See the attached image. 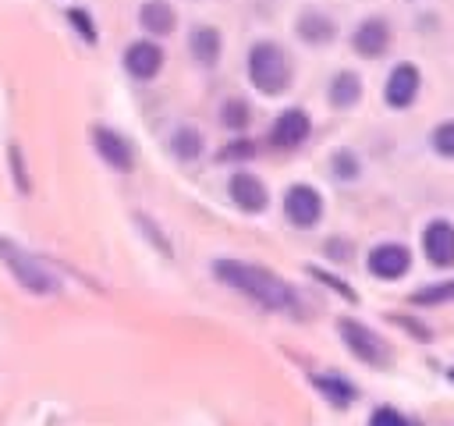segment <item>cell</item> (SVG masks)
Masks as SVG:
<instances>
[{
  "label": "cell",
  "instance_id": "6da1fadb",
  "mask_svg": "<svg viewBox=\"0 0 454 426\" xmlns=\"http://www.w3.org/2000/svg\"><path fill=\"white\" fill-rule=\"evenodd\" d=\"M216 277L238 291H245L248 298L262 302L266 309H298V291L291 284H284L280 277H273L270 270L262 266H248V263H238V259H216L213 263Z\"/></svg>",
  "mask_w": 454,
  "mask_h": 426
},
{
  "label": "cell",
  "instance_id": "7a4b0ae2",
  "mask_svg": "<svg viewBox=\"0 0 454 426\" xmlns=\"http://www.w3.org/2000/svg\"><path fill=\"white\" fill-rule=\"evenodd\" d=\"M0 263L11 270V277L28 291V295H57L60 291V280H57V273L43 263V259H35L32 252H25L18 241H11V238H4L0 234Z\"/></svg>",
  "mask_w": 454,
  "mask_h": 426
},
{
  "label": "cell",
  "instance_id": "3957f363",
  "mask_svg": "<svg viewBox=\"0 0 454 426\" xmlns=\"http://www.w3.org/2000/svg\"><path fill=\"white\" fill-rule=\"evenodd\" d=\"M248 78L259 92H284L291 85V60L277 43H255L248 50Z\"/></svg>",
  "mask_w": 454,
  "mask_h": 426
},
{
  "label": "cell",
  "instance_id": "277c9868",
  "mask_svg": "<svg viewBox=\"0 0 454 426\" xmlns=\"http://www.w3.org/2000/svg\"><path fill=\"white\" fill-rule=\"evenodd\" d=\"M337 330H340V337L348 341V348H351L362 362L383 366V359H387V344H383L380 334H372L369 327H362V323H355V320H340Z\"/></svg>",
  "mask_w": 454,
  "mask_h": 426
},
{
  "label": "cell",
  "instance_id": "5b68a950",
  "mask_svg": "<svg viewBox=\"0 0 454 426\" xmlns=\"http://www.w3.org/2000/svg\"><path fill=\"white\" fill-rule=\"evenodd\" d=\"M284 209H287V217H291L294 227H312L323 217V199L309 185H291V192L284 195Z\"/></svg>",
  "mask_w": 454,
  "mask_h": 426
},
{
  "label": "cell",
  "instance_id": "8992f818",
  "mask_svg": "<svg viewBox=\"0 0 454 426\" xmlns=\"http://www.w3.org/2000/svg\"><path fill=\"white\" fill-rule=\"evenodd\" d=\"M92 146H96V153H99L114 170H131V167H135V153H131L128 138L117 135L114 128H92Z\"/></svg>",
  "mask_w": 454,
  "mask_h": 426
},
{
  "label": "cell",
  "instance_id": "52a82bcc",
  "mask_svg": "<svg viewBox=\"0 0 454 426\" xmlns=\"http://www.w3.org/2000/svg\"><path fill=\"white\" fill-rule=\"evenodd\" d=\"M408 266H411V256H408V248L397 245V241H383V245H376V248L369 252V270H372L380 280H394V277L408 273Z\"/></svg>",
  "mask_w": 454,
  "mask_h": 426
},
{
  "label": "cell",
  "instance_id": "ba28073f",
  "mask_svg": "<svg viewBox=\"0 0 454 426\" xmlns=\"http://www.w3.org/2000/svg\"><path fill=\"white\" fill-rule=\"evenodd\" d=\"M422 248H426V259L433 266H454V224L433 220L422 231Z\"/></svg>",
  "mask_w": 454,
  "mask_h": 426
},
{
  "label": "cell",
  "instance_id": "9c48e42d",
  "mask_svg": "<svg viewBox=\"0 0 454 426\" xmlns=\"http://www.w3.org/2000/svg\"><path fill=\"white\" fill-rule=\"evenodd\" d=\"M419 85H422L419 67H415V64H397V67L390 71V78H387L383 96H387V103H390V106H408V103L415 99Z\"/></svg>",
  "mask_w": 454,
  "mask_h": 426
},
{
  "label": "cell",
  "instance_id": "30bf717a",
  "mask_svg": "<svg viewBox=\"0 0 454 426\" xmlns=\"http://www.w3.org/2000/svg\"><path fill=\"white\" fill-rule=\"evenodd\" d=\"M124 67H128V75H135V78H153L160 67H163V50L156 46V43H145V39H138V43H131L128 50H124Z\"/></svg>",
  "mask_w": 454,
  "mask_h": 426
},
{
  "label": "cell",
  "instance_id": "8fae6325",
  "mask_svg": "<svg viewBox=\"0 0 454 426\" xmlns=\"http://www.w3.org/2000/svg\"><path fill=\"white\" fill-rule=\"evenodd\" d=\"M387 46H390V28L383 18H369L355 28V50L362 57H380V53H387Z\"/></svg>",
  "mask_w": 454,
  "mask_h": 426
},
{
  "label": "cell",
  "instance_id": "7c38bea8",
  "mask_svg": "<svg viewBox=\"0 0 454 426\" xmlns=\"http://www.w3.org/2000/svg\"><path fill=\"white\" fill-rule=\"evenodd\" d=\"M231 199L245 209V213H259L262 206H266V188H262V181L255 178V174H234L231 178Z\"/></svg>",
  "mask_w": 454,
  "mask_h": 426
},
{
  "label": "cell",
  "instance_id": "4fadbf2b",
  "mask_svg": "<svg viewBox=\"0 0 454 426\" xmlns=\"http://www.w3.org/2000/svg\"><path fill=\"white\" fill-rule=\"evenodd\" d=\"M309 131H312V128H309V117H305L301 110H284V114L273 121V146L291 149V146L305 142Z\"/></svg>",
  "mask_w": 454,
  "mask_h": 426
},
{
  "label": "cell",
  "instance_id": "5bb4252c",
  "mask_svg": "<svg viewBox=\"0 0 454 426\" xmlns=\"http://www.w3.org/2000/svg\"><path fill=\"white\" fill-rule=\"evenodd\" d=\"M138 21H142V28H149L153 36H167V32H174V25H177L174 7L163 4V0H149V4H142Z\"/></svg>",
  "mask_w": 454,
  "mask_h": 426
},
{
  "label": "cell",
  "instance_id": "9a60e30c",
  "mask_svg": "<svg viewBox=\"0 0 454 426\" xmlns=\"http://www.w3.org/2000/svg\"><path fill=\"white\" fill-rule=\"evenodd\" d=\"M298 36H301L305 43L319 46V43H330V39H333V25H330V18H326V14L305 11V14L298 18Z\"/></svg>",
  "mask_w": 454,
  "mask_h": 426
},
{
  "label": "cell",
  "instance_id": "2e32d148",
  "mask_svg": "<svg viewBox=\"0 0 454 426\" xmlns=\"http://www.w3.org/2000/svg\"><path fill=\"white\" fill-rule=\"evenodd\" d=\"M362 96V82L355 71H340L333 82H330V103L333 106H355Z\"/></svg>",
  "mask_w": 454,
  "mask_h": 426
},
{
  "label": "cell",
  "instance_id": "e0dca14e",
  "mask_svg": "<svg viewBox=\"0 0 454 426\" xmlns=\"http://www.w3.org/2000/svg\"><path fill=\"white\" fill-rule=\"evenodd\" d=\"M192 57L199 60V64H216V57H220V32L216 28H195L192 32Z\"/></svg>",
  "mask_w": 454,
  "mask_h": 426
},
{
  "label": "cell",
  "instance_id": "ac0fdd59",
  "mask_svg": "<svg viewBox=\"0 0 454 426\" xmlns=\"http://www.w3.org/2000/svg\"><path fill=\"white\" fill-rule=\"evenodd\" d=\"M312 387H319V394H326L333 405H351L355 401V387L344 376H312Z\"/></svg>",
  "mask_w": 454,
  "mask_h": 426
},
{
  "label": "cell",
  "instance_id": "d6986e66",
  "mask_svg": "<svg viewBox=\"0 0 454 426\" xmlns=\"http://www.w3.org/2000/svg\"><path fill=\"white\" fill-rule=\"evenodd\" d=\"M170 149H174L181 160H195V156L202 153V135H199L195 128H177Z\"/></svg>",
  "mask_w": 454,
  "mask_h": 426
},
{
  "label": "cell",
  "instance_id": "ffe728a7",
  "mask_svg": "<svg viewBox=\"0 0 454 426\" xmlns=\"http://www.w3.org/2000/svg\"><path fill=\"white\" fill-rule=\"evenodd\" d=\"M454 298V280H443V284H433V288H422L415 295L419 305H436V302H450Z\"/></svg>",
  "mask_w": 454,
  "mask_h": 426
},
{
  "label": "cell",
  "instance_id": "44dd1931",
  "mask_svg": "<svg viewBox=\"0 0 454 426\" xmlns=\"http://www.w3.org/2000/svg\"><path fill=\"white\" fill-rule=\"evenodd\" d=\"M433 146H436L440 156H450V160H454V121L436 124V131H433Z\"/></svg>",
  "mask_w": 454,
  "mask_h": 426
},
{
  "label": "cell",
  "instance_id": "7402d4cb",
  "mask_svg": "<svg viewBox=\"0 0 454 426\" xmlns=\"http://www.w3.org/2000/svg\"><path fill=\"white\" fill-rule=\"evenodd\" d=\"M78 32H82V39L85 43H96V25H92V18H89V11H82V7H71L67 14H64Z\"/></svg>",
  "mask_w": 454,
  "mask_h": 426
},
{
  "label": "cell",
  "instance_id": "603a6c76",
  "mask_svg": "<svg viewBox=\"0 0 454 426\" xmlns=\"http://www.w3.org/2000/svg\"><path fill=\"white\" fill-rule=\"evenodd\" d=\"M220 117L227 121V128H245V121H248V110H245V103L241 99H227L223 103V110H220Z\"/></svg>",
  "mask_w": 454,
  "mask_h": 426
},
{
  "label": "cell",
  "instance_id": "cb8c5ba5",
  "mask_svg": "<svg viewBox=\"0 0 454 426\" xmlns=\"http://www.w3.org/2000/svg\"><path fill=\"white\" fill-rule=\"evenodd\" d=\"M333 174H337V178H355V174H358V160H355V153H348V149L333 153Z\"/></svg>",
  "mask_w": 454,
  "mask_h": 426
},
{
  "label": "cell",
  "instance_id": "d4e9b609",
  "mask_svg": "<svg viewBox=\"0 0 454 426\" xmlns=\"http://www.w3.org/2000/svg\"><path fill=\"white\" fill-rule=\"evenodd\" d=\"M369 426H411V422H408L397 408H387V405H383V408H376V412H372Z\"/></svg>",
  "mask_w": 454,
  "mask_h": 426
},
{
  "label": "cell",
  "instance_id": "484cf974",
  "mask_svg": "<svg viewBox=\"0 0 454 426\" xmlns=\"http://www.w3.org/2000/svg\"><path fill=\"white\" fill-rule=\"evenodd\" d=\"M11 170L18 174V188H21V192H32V188H28V178H25V163H21V149H18V146H11Z\"/></svg>",
  "mask_w": 454,
  "mask_h": 426
}]
</instances>
